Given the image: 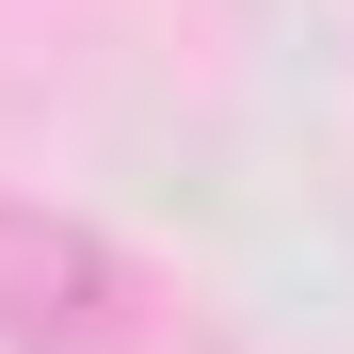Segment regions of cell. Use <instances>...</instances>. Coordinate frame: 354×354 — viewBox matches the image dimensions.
Wrapping results in <instances>:
<instances>
[{
  "label": "cell",
  "instance_id": "cell-1",
  "mask_svg": "<svg viewBox=\"0 0 354 354\" xmlns=\"http://www.w3.org/2000/svg\"><path fill=\"white\" fill-rule=\"evenodd\" d=\"M0 338L17 354H129L145 338V290H129V258H113L81 209L0 194Z\"/></svg>",
  "mask_w": 354,
  "mask_h": 354
}]
</instances>
